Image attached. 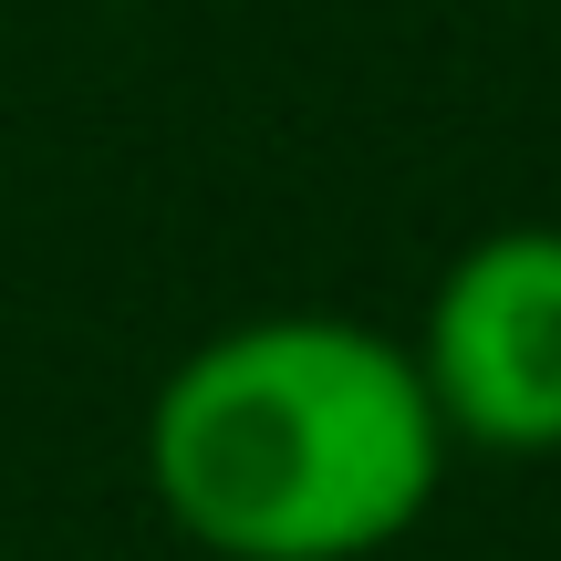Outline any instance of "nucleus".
Wrapping results in <instances>:
<instances>
[{
	"mask_svg": "<svg viewBox=\"0 0 561 561\" xmlns=\"http://www.w3.org/2000/svg\"><path fill=\"white\" fill-rule=\"evenodd\" d=\"M416 343L354 312H250L146 396L157 520L208 561H385L447 489Z\"/></svg>",
	"mask_w": 561,
	"mask_h": 561,
	"instance_id": "f257e3e1",
	"label": "nucleus"
},
{
	"mask_svg": "<svg viewBox=\"0 0 561 561\" xmlns=\"http://www.w3.org/2000/svg\"><path fill=\"white\" fill-rule=\"evenodd\" d=\"M416 375L447 447L561 458V219H510L437 271L416 322Z\"/></svg>",
	"mask_w": 561,
	"mask_h": 561,
	"instance_id": "f03ea898",
	"label": "nucleus"
}]
</instances>
